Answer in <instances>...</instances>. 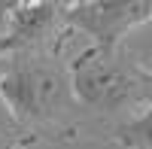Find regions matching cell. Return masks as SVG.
Wrapping results in <instances>:
<instances>
[{"mask_svg": "<svg viewBox=\"0 0 152 149\" xmlns=\"http://www.w3.org/2000/svg\"><path fill=\"white\" fill-rule=\"evenodd\" d=\"M0 97L6 101L37 143H70L79 137L82 107L70 85V67L55 52L6 55L0 73Z\"/></svg>", "mask_w": 152, "mask_h": 149, "instance_id": "cell-1", "label": "cell"}, {"mask_svg": "<svg viewBox=\"0 0 152 149\" xmlns=\"http://www.w3.org/2000/svg\"><path fill=\"white\" fill-rule=\"evenodd\" d=\"M37 146V137L12 116V110L0 97V149H28Z\"/></svg>", "mask_w": 152, "mask_h": 149, "instance_id": "cell-6", "label": "cell"}, {"mask_svg": "<svg viewBox=\"0 0 152 149\" xmlns=\"http://www.w3.org/2000/svg\"><path fill=\"white\" fill-rule=\"evenodd\" d=\"M67 6L58 0H15L0 3V40L6 55H24V52H64L67 43Z\"/></svg>", "mask_w": 152, "mask_h": 149, "instance_id": "cell-3", "label": "cell"}, {"mask_svg": "<svg viewBox=\"0 0 152 149\" xmlns=\"http://www.w3.org/2000/svg\"><path fill=\"white\" fill-rule=\"evenodd\" d=\"M146 21H152V0H76L67 6V31L104 49L122 46Z\"/></svg>", "mask_w": 152, "mask_h": 149, "instance_id": "cell-4", "label": "cell"}, {"mask_svg": "<svg viewBox=\"0 0 152 149\" xmlns=\"http://www.w3.org/2000/svg\"><path fill=\"white\" fill-rule=\"evenodd\" d=\"M3 64H6V49H3V40H0V73H3Z\"/></svg>", "mask_w": 152, "mask_h": 149, "instance_id": "cell-7", "label": "cell"}, {"mask_svg": "<svg viewBox=\"0 0 152 149\" xmlns=\"http://www.w3.org/2000/svg\"><path fill=\"white\" fill-rule=\"evenodd\" d=\"M70 85L82 110L97 116L143 113L152 107V70H143L125 46H88L70 61Z\"/></svg>", "mask_w": 152, "mask_h": 149, "instance_id": "cell-2", "label": "cell"}, {"mask_svg": "<svg viewBox=\"0 0 152 149\" xmlns=\"http://www.w3.org/2000/svg\"><path fill=\"white\" fill-rule=\"evenodd\" d=\"M110 140L119 143L125 149H152V107H146L143 113H134L131 119L113 125L110 131Z\"/></svg>", "mask_w": 152, "mask_h": 149, "instance_id": "cell-5", "label": "cell"}]
</instances>
